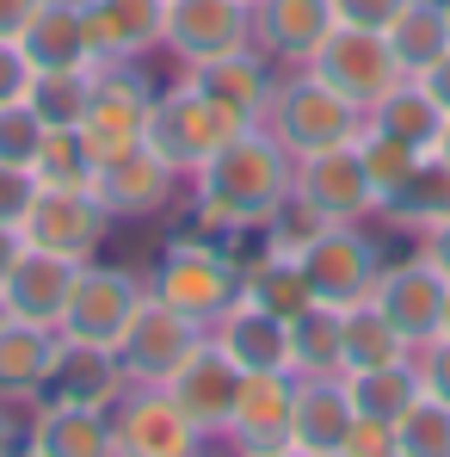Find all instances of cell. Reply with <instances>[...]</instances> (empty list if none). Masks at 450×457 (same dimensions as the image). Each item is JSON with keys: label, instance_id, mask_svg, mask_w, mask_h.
Instances as JSON below:
<instances>
[{"label": "cell", "instance_id": "6da1fadb", "mask_svg": "<svg viewBox=\"0 0 450 457\" xmlns=\"http://www.w3.org/2000/svg\"><path fill=\"white\" fill-rule=\"evenodd\" d=\"M297 186V154L284 149L266 124H241L223 149L192 173V223L217 241L259 235Z\"/></svg>", "mask_w": 450, "mask_h": 457}, {"label": "cell", "instance_id": "7a4b0ae2", "mask_svg": "<svg viewBox=\"0 0 450 457\" xmlns=\"http://www.w3.org/2000/svg\"><path fill=\"white\" fill-rule=\"evenodd\" d=\"M149 291L167 309L192 315L198 328H210V321L241 297V260L228 253V241H217V235H204V228L192 223L185 235H173V241L160 247Z\"/></svg>", "mask_w": 450, "mask_h": 457}, {"label": "cell", "instance_id": "3957f363", "mask_svg": "<svg viewBox=\"0 0 450 457\" xmlns=\"http://www.w3.org/2000/svg\"><path fill=\"white\" fill-rule=\"evenodd\" d=\"M259 124L297 154V161H302V154H321V149H346V143L364 137V112H358L352 99H340L327 80H315L308 69L278 75L272 105H266Z\"/></svg>", "mask_w": 450, "mask_h": 457}, {"label": "cell", "instance_id": "277c9868", "mask_svg": "<svg viewBox=\"0 0 450 457\" xmlns=\"http://www.w3.org/2000/svg\"><path fill=\"white\" fill-rule=\"evenodd\" d=\"M234 130H241V118L228 112L223 99H210L204 87H192L185 75L173 80V87H160L154 105H149V149L173 173H185V179L223 149Z\"/></svg>", "mask_w": 450, "mask_h": 457}, {"label": "cell", "instance_id": "5b68a950", "mask_svg": "<svg viewBox=\"0 0 450 457\" xmlns=\"http://www.w3.org/2000/svg\"><path fill=\"white\" fill-rule=\"evenodd\" d=\"M149 105H154V87L136 62L93 69V99H86V118H80L75 130H80V143L93 149L99 167L149 143Z\"/></svg>", "mask_w": 450, "mask_h": 457}, {"label": "cell", "instance_id": "8992f818", "mask_svg": "<svg viewBox=\"0 0 450 457\" xmlns=\"http://www.w3.org/2000/svg\"><path fill=\"white\" fill-rule=\"evenodd\" d=\"M149 297V285L130 272V266H105V260H80L75 291H69V309L56 321L62 340H86V346H111L124 340V328L136 321V309Z\"/></svg>", "mask_w": 450, "mask_h": 457}, {"label": "cell", "instance_id": "52a82bcc", "mask_svg": "<svg viewBox=\"0 0 450 457\" xmlns=\"http://www.w3.org/2000/svg\"><path fill=\"white\" fill-rule=\"evenodd\" d=\"M111 211L93 186H37V198L25 204L19 235L31 247H50V253H69V260H99L105 235H111Z\"/></svg>", "mask_w": 450, "mask_h": 457}, {"label": "cell", "instance_id": "ba28073f", "mask_svg": "<svg viewBox=\"0 0 450 457\" xmlns=\"http://www.w3.org/2000/svg\"><path fill=\"white\" fill-rule=\"evenodd\" d=\"M302 69L315 80H327L340 99H352L358 112H371L376 99L401 80V62H395L389 37H382V31H364V25H333V31L321 37V50H315Z\"/></svg>", "mask_w": 450, "mask_h": 457}, {"label": "cell", "instance_id": "9c48e42d", "mask_svg": "<svg viewBox=\"0 0 450 457\" xmlns=\"http://www.w3.org/2000/svg\"><path fill=\"white\" fill-rule=\"evenodd\" d=\"M290 204H302V211L321 217V223H371L382 198H376L371 173H364V161H358V143H346V149L302 154Z\"/></svg>", "mask_w": 450, "mask_h": 457}, {"label": "cell", "instance_id": "30bf717a", "mask_svg": "<svg viewBox=\"0 0 450 457\" xmlns=\"http://www.w3.org/2000/svg\"><path fill=\"white\" fill-rule=\"evenodd\" d=\"M302 272H308V291L321 303H358L371 297L376 272H382V247H376L364 223H327L308 247H302Z\"/></svg>", "mask_w": 450, "mask_h": 457}, {"label": "cell", "instance_id": "8fae6325", "mask_svg": "<svg viewBox=\"0 0 450 457\" xmlns=\"http://www.w3.org/2000/svg\"><path fill=\"white\" fill-rule=\"evenodd\" d=\"M111 433H118V457H192L204 445V433L179 414V402L160 383L124 389V402L111 408Z\"/></svg>", "mask_w": 450, "mask_h": 457}, {"label": "cell", "instance_id": "7c38bea8", "mask_svg": "<svg viewBox=\"0 0 450 457\" xmlns=\"http://www.w3.org/2000/svg\"><path fill=\"white\" fill-rule=\"evenodd\" d=\"M445 297H450V278L420 253V247L401 253V260H382V272H376V285H371V303L382 309L413 346H426V340L438 334Z\"/></svg>", "mask_w": 450, "mask_h": 457}, {"label": "cell", "instance_id": "4fadbf2b", "mask_svg": "<svg viewBox=\"0 0 450 457\" xmlns=\"http://www.w3.org/2000/svg\"><path fill=\"white\" fill-rule=\"evenodd\" d=\"M290 408H297V378L290 371H241L223 439L253 457H290Z\"/></svg>", "mask_w": 450, "mask_h": 457}, {"label": "cell", "instance_id": "5bb4252c", "mask_svg": "<svg viewBox=\"0 0 450 457\" xmlns=\"http://www.w3.org/2000/svg\"><path fill=\"white\" fill-rule=\"evenodd\" d=\"M253 44V6L247 0H167V19H160V50L179 56L185 69L192 62H210Z\"/></svg>", "mask_w": 450, "mask_h": 457}, {"label": "cell", "instance_id": "9a60e30c", "mask_svg": "<svg viewBox=\"0 0 450 457\" xmlns=\"http://www.w3.org/2000/svg\"><path fill=\"white\" fill-rule=\"evenodd\" d=\"M204 334H210V328H198L192 315L167 309L149 291L143 309H136V321H130L124 340H118V365L130 371V383H167L179 365H185V353H192Z\"/></svg>", "mask_w": 450, "mask_h": 457}, {"label": "cell", "instance_id": "2e32d148", "mask_svg": "<svg viewBox=\"0 0 450 457\" xmlns=\"http://www.w3.org/2000/svg\"><path fill=\"white\" fill-rule=\"evenodd\" d=\"M160 389L179 402V414H185V420H192L204 439H223L228 414H234V389H241V365L228 359L210 334H204V340L185 353V365L160 383Z\"/></svg>", "mask_w": 450, "mask_h": 457}, {"label": "cell", "instance_id": "e0dca14e", "mask_svg": "<svg viewBox=\"0 0 450 457\" xmlns=\"http://www.w3.org/2000/svg\"><path fill=\"white\" fill-rule=\"evenodd\" d=\"M160 19H167V0H80L93 69L143 62L149 50H160Z\"/></svg>", "mask_w": 450, "mask_h": 457}, {"label": "cell", "instance_id": "ac0fdd59", "mask_svg": "<svg viewBox=\"0 0 450 457\" xmlns=\"http://www.w3.org/2000/svg\"><path fill=\"white\" fill-rule=\"evenodd\" d=\"M179 179H185V173H173V167L143 143V149L105 161V167L93 173V192L105 198V211H111L118 223H149V217H160V211L179 198Z\"/></svg>", "mask_w": 450, "mask_h": 457}, {"label": "cell", "instance_id": "d6986e66", "mask_svg": "<svg viewBox=\"0 0 450 457\" xmlns=\"http://www.w3.org/2000/svg\"><path fill=\"white\" fill-rule=\"evenodd\" d=\"M25 452H37V457H118V433H111L105 408L37 395L31 414H25Z\"/></svg>", "mask_w": 450, "mask_h": 457}, {"label": "cell", "instance_id": "ffe728a7", "mask_svg": "<svg viewBox=\"0 0 450 457\" xmlns=\"http://www.w3.org/2000/svg\"><path fill=\"white\" fill-rule=\"evenodd\" d=\"M75 272L80 260L69 253H50V247H19V260H12V272H6V285H0V309L12 315V321H37V328H56L62 321V309H69V291H75Z\"/></svg>", "mask_w": 450, "mask_h": 457}, {"label": "cell", "instance_id": "44dd1931", "mask_svg": "<svg viewBox=\"0 0 450 457\" xmlns=\"http://www.w3.org/2000/svg\"><path fill=\"white\" fill-rule=\"evenodd\" d=\"M192 87H204L210 99H223L241 124H259L266 105H272V87H278V62L259 50V44H241L228 56H210V62H192L185 69Z\"/></svg>", "mask_w": 450, "mask_h": 457}, {"label": "cell", "instance_id": "7402d4cb", "mask_svg": "<svg viewBox=\"0 0 450 457\" xmlns=\"http://www.w3.org/2000/svg\"><path fill=\"white\" fill-rule=\"evenodd\" d=\"M352 383L346 378H297L290 408V457H340L352 433Z\"/></svg>", "mask_w": 450, "mask_h": 457}, {"label": "cell", "instance_id": "603a6c76", "mask_svg": "<svg viewBox=\"0 0 450 457\" xmlns=\"http://www.w3.org/2000/svg\"><path fill=\"white\" fill-rule=\"evenodd\" d=\"M333 25H340L333 0H259L253 6V44L284 69H302Z\"/></svg>", "mask_w": 450, "mask_h": 457}, {"label": "cell", "instance_id": "cb8c5ba5", "mask_svg": "<svg viewBox=\"0 0 450 457\" xmlns=\"http://www.w3.org/2000/svg\"><path fill=\"white\" fill-rule=\"evenodd\" d=\"M210 340L223 346L241 371H290V334H284V315L247 303V297H234V303L210 321Z\"/></svg>", "mask_w": 450, "mask_h": 457}, {"label": "cell", "instance_id": "d4e9b609", "mask_svg": "<svg viewBox=\"0 0 450 457\" xmlns=\"http://www.w3.org/2000/svg\"><path fill=\"white\" fill-rule=\"evenodd\" d=\"M56 328H37V321H0V402L12 408H31L44 389H50V371H56Z\"/></svg>", "mask_w": 450, "mask_h": 457}, {"label": "cell", "instance_id": "484cf974", "mask_svg": "<svg viewBox=\"0 0 450 457\" xmlns=\"http://www.w3.org/2000/svg\"><path fill=\"white\" fill-rule=\"evenodd\" d=\"M130 389V371L118 365L111 346H86V340H56V371L44 395H62V402H86V408H118Z\"/></svg>", "mask_w": 450, "mask_h": 457}, {"label": "cell", "instance_id": "4316f807", "mask_svg": "<svg viewBox=\"0 0 450 457\" xmlns=\"http://www.w3.org/2000/svg\"><path fill=\"white\" fill-rule=\"evenodd\" d=\"M290 378H346V309L340 303H302L290 321Z\"/></svg>", "mask_w": 450, "mask_h": 457}, {"label": "cell", "instance_id": "83f0119b", "mask_svg": "<svg viewBox=\"0 0 450 457\" xmlns=\"http://www.w3.org/2000/svg\"><path fill=\"white\" fill-rule=\"evenodd\" d=\"M364 124L382 130V137H395V143H407V149L432 154V149H438V130H445V105H438L413 75H401L371 112H364Z\"/></svg>", "mask_w": 450, "mask_h": 457}, {"label": "cell", "instance_id": "f1b7e54d", "mask_svg": "<svg viewBox=\"0 0 450 457\" xmlns=\"http://www.w3.org/2000/svg\"><path fill=\"white\" fill-rule=\"evenodd\" d=\"M19 50L31 56V69H93L80 0H44L31 12V25L19 31Z\"/></svg>", "mask_w": 450, "mask_h": 457}, {"label": "cell", "instance_id": "f546056e", "mask_svg": "<svg viewBox=\"0 0 450 457\" xmlns=\"http://www.w3.org/2000/svg\"><path fill=\"white\" fill-rule=\"evenodd\" d=\"M389 228H432L450 217V161L445 154H420V167L382 198V211H376Z\"/></svg>", "mask_w": 450, "mask_h": 457}, {"label": "cell", "instance_id": "4dcf8cb0", "mask_svg": "<svg viewBox=\"0 0 450 457\" xmlns=\"http://www.w3.org/2000/svg\"><path fill=\"white\" fill-rule=\"evenodd\" d=\"M401 75H426L438 56L450 50V19H445V0H407L389 25H382Z\"/></svg>", "mask_w": 450, "mask_h": 457}, {"label": "cell", "instance_id": "1f68e13d", "mask_svg": "<svg viewBox=\"0 0 450 457\" xmlns=\"http://www.w3.org/2000/svg\"><path fill=\"white\" fill-rule=\"evenodd\" d=\"M241 297L259 309H272V315H297L302 303H315V291H308V272H302V260H284V253H253V260H241Z\"/></svg>", "mask_w": 450, "mask_h": 457}, {"label": "cell", "instance_id": "d6a6232c", "mask_svg": "<svg viewBox=\"0 0 450 457\" xmlns=\"http://www.w3.org/2000/svg\"><path fill=\"white\" fill-rule=\"evenodd\" d=\"M395 359H413V340L371 303H346V371H376V365H395Z\"/></svg>", "mask_w": 450, "mask_h": 457}, {"label": "cell", "instance_id": "836d02e7", "mask_svg": "<svg viewBox=\"0 0 450 457\" xmlns=\"http://www.w3.org/2000/svg\"><path fill=\"white\" fill-rule=\"evenodd\" d=\"M352 383V408L376 414V420H401L407 402L420 395V365L413 359H395V365H376V371H346Z\"/></svg>", "mask_w": 450, "mask_h": 457}, {"label": "cell", "instance_id": "e575fe53", "mask_svg": "<svg viewBox=\"0 0 450 457\" xmlns=\"http://www.w3.org/2000/svg\"><path fill=\"white\" fill-rule=\"evenodd\" d=\"M31 112L56 130V124H80L86 118V99H93V69H37L31 80Z\"/></svg>", "mask_w": 450, "mask_h": 457}, {"label": "cell", "instance_id": "d590c367", "mask_svg": "<svg viewBox=\"0 0 450 457\" xmlns=\"http://www.w3.org/2000/svg\"><path fill=\"white\" fill-rule=\"evenodd\" d=\"M93 173H99V161H93L86 143H80L75 124L44 130V149H37V161H31V179H37V186H93Z\"/></svg>", "mask_w": 450, "mask_h": 457}, {"label": "cell", "instance_id": "8d00e7d4", "mask_svg": "<svg viewBox=\"0 0 450 457\" xmlns=\"http://www.w3.org/2000/svg\"><path fill=\"white\" fill-rule=\"evenodd\" d=\"M395 433H401V457H450V402L420 389L395 420Z\"/></svg>", "mask_w": 450, "mask_h": 457}, {"label": "cell", "instance_id": "74e56055", "mask_svg": "<svg viewBox=\"0 0 450 457\" xmlns=\"http://www.w3.org/2000/svg\"><path fill=\"white\" fill-rule=\"evenodd\" d=\"M358 161H364V173H371L376 198H389V192L420 167V149H407V143H395V137H382V130L364 124V137H358ZM376 211H382V204H376Z\"/></svg>", "mask_w": 450, "mask_h": 457}, {"label": "cell", "instance_id": "f35d334b", "mask_svg": "<svg viewBox=\"0 0 450 457\" xmlns=\"http://www.w3.org/2000/svg\"><path fill=\"white\" fill-rule=\"evenodd\" d=\"M44 118L31 112V99H12V105H0V161L6 167H31L37 149H44Z\"/></svg>", "mask_w": 450, "mask_h": 457}, {"label": "cell", "instance_id": "ab89813d", "mask_svg": "<svg viewBox=\"0 0 450 457\" xmlns=\"http://www.w3.org/2000/svg\"><path fill=\"white\" fill-rule=\"evenodd\" d=\"M340 457H401V433H395V420L352 414V433H346V452H340Z\"/></svg>", "mask_w": 450, "mask_h": 457}, {"label": "cell", "instance_id": "60d3db41", "mask_svg": "<svg viewBox=\"0 0 450 457\" xmlns=\"http://www.w3.org/2000/svg\"><path fill=\"white\" fill-rule=\"evenodd\" d=\"M413 365H420V389L450 402V334H432L426 346H413Z\"/></svg>", "mask_w": 450, "mask_h": 457}, {"label": "cell", "instance_id": "b9f144b4", "mask_svg": "<svg viewBox=\"0 0 450 457\" xmlns=\"http://www.w3.org/2000/svg\"><path fill=\"white\" fill-rule=\"evenodd\" d=\"M31 80H37V69H31V56L19 50V37H0V105L25 99Z\"/></svg>", "mask_w": 450, "mask_h": 457}, {"label": "cell", "instance_id": "7bdbcfd3", "mask_svg": "<svg viewBox=\"0 0 450 457\" xmlns=\"http://www.w3.org/2000/svg\"><path fill=\"white\" fill-rule=\"evenodd\" d=\"M31 198H37L31 167H6V161H0V223H19Z\"/></svg>", "mask_w": 450, "mask_h": 457}, {"label": "cell", "instance_id": "ee69618b", "mask_svg": "<svg viewBox=\"0 0 450 457\" xmlns=\"http://www.w3.org/2000/svg\"><path fill=\"white\" fill-rule=\"evenodd\" d=\"M407 0H333V19L340 25H364V31H382Z\"/></svg>", "mask_w": 450, "mask_h": 457}, {"label": "cell", "instance_id": "f6af8a7d", "mask_svg": "<svg viewBox=\"0 0 450 457\" xmlns=\"http://www.w3.org/2000/svg\"><path fill=\"white\" fill-rule=\"evenodd\" d=\"M420 253L450 278V217H445V223H432V228H420Z\"/></svg>", "mask_w": 450, "mask_h": 457}, {"label": "cell", "instance_id": "bcb514c9", "mask_svg": "<svg viewBox=\"0 0 450 457\" xmlns=\"http://www.w3.org/2000/svg\"><path fill=\"white\" fill-rule=\"evenodd\" d=\"M37 6H44V0H0V37H19Z\"/></svg>", "mask_w": 450, "mask_h": 457}, {"label": "cell", "instance_id": "7dc6e473", "mask_svg": "<svg viewBox=\"0 0 450 457\" xmlns=\"http://www.w3.org/2000/svg\"><path fill=\"white\" fill-rule=\"evenodd\" d=\"M413 80H420V87H426V93L445 105V118H450V50L438 56V62H432V69H426V75H413Z\"/></svg>", "mask_w": 450, "mask_h": 457}, {"label": "cell", "instance_id": "c3c4849f", "mask_svg": "<svg viewBox=\"0 0 450 457\" xmlns=\"http://www.w3.org/2000/svg\"><path fill=\"white\" fill-rule=\"evenodd\" d=\"M19 445H25V420H19V408H12V402H0V457L19 452Z\"/></svg>", "mask_w": 450, "mask_h": 457}, {"label": "cell", "instance_id": "681fc988", "mask_svg": "<svg viewBox=\"0 0 450 457\" xmlns=\"http://www.w3.org/2000/svg\"><path fill=\"white\" fill-rule=\"evenodd\" d=\"M19 247H25L19 223H0V285H6V272H12V260H19Z\"/></svg>", "mask_w": 450, "mask_h": 457}, {"label": "cell", "instance_id": "f907efd6", "mask_svg": "<svg viewBox=\"0 0 450 457\" xmlns=\"http://www.w3.org/2000/svg\"><path fill=\"white\" fill-rule=\"evenodd\" d=\"M432 154H445V161H450V118H445V130H438V149H432Z\"/></svg>", "mask_w": 450, "mask_h": 457}, {"label": "cell", "instance_id": "816d5d0a", "mask_svg": "<svg viewBox=\"0 0 450 457\" xmlns=\"http://www.w3.org/2000/svg\"><path fill=\"white\" fill-rule=\"evenodd\" d=\"M438 334H450V297H445V321H438Z\"/></svg>", "mask_w": 450, "mask_h": 457}, {"label": "cell", "instance_id": "f5cc1de1", "mask_svg": "<svg viewBox=\"0 0 450 457\" xmlns=\"http://www.w3.org/2000/svg\"><path fill=\"white\" fill-rule=\"evenodd\" d=\"M445 19H450V0H445Z\"/></svg>", "mask_w": 450, "mask_h": 457}, {"label": "cell", "instance_id": "db71d44e", "mask_svg": "<svg viewBox=\"0 0 450 457\" xmlns=\"http://www.w3.org/2000/svg\"><path fill=\"white\" fill-rule=\"evenodd\" d=\"M247 6H259V0H247Z\"/></svg>", "mask_w": 450, "mask_h": 457}, {"label": "cell", "instance_id": "11a10c76", "mask_svg": "<svg viewBox=\"0 0 450 457\" xmlns=\"http://www.w3.org/2000/svg\"><path fill=\"white\" fill-rule=\"evenodd\" d=\"M0 321H6V309H0Z\"/></svg>", "mask_w": 450, "mask_h": 457}]
</instances>
